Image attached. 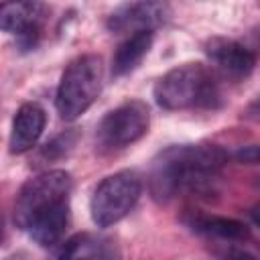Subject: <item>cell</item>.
Returning <instances> with one entry per match:
<instances>
[{"instance_id":"obj_18","label":"cell","mask_w":260,"mask_h":260,"mask_svg":"<svg viewBox=\"0 0 260 260\" xmlns=\"http://www.w3.org/2000/svg\"><path fill=\"white\" fill-rule=\"evenodd\" d=\"M250 217H252V221L260 228V207H254V209H250Z\"/></svg>"},{"instance_id":"obj_19","label":"cell","mask_w":260,"mask_h":260,"mask_svg":"<svg viewBox=\"0 0 260 260\" xmlns=\"http://www.w3.org/2000/svg\"><path fill=\"white\" fill-rule=\"evenodd\" d=\"M6 260H30L26 254H22V252H18V254H12V256H8Z\"/></svg>"},{"instance_id":"obj_4","label":"cell","mask_w":260,"mask_h":260,"mask_svg":"<svg viewBox=\"0 0 260 260\" xmlns=\"http://www.w3.org/2000/svg\"><path fill=\"white\" fill-rule=\"evenodd\" d=\"M104 83V63L98 55L75 57L61 75L55 93V108L67 122L85 114L98 100Z\"/></svg>"},{"instance_id":"obj_9","label":"cell","mask_w":260,"mask_h":260,"mask_svg":"<svg viewBox=\"0 0 260 260\" xmlns=\"http://www.w3.org/2000/svg\"><path fill=\"white\" fill-rule=\"evenodd\" d=\"M171 16V6L165 2H128L114 8L106 26L114 35H134L154 30Z\"/></svg>"},{"instance_id":"obj_12","label":"cell","mask_w":260,"mask_h":260,"mask_svg":"<svg viewBox=\"0 0 260 260\" xmlns=\"http://www.w3.org/2000/svg\"><path fill=\"white\" fill-rule=\"evenodd\" d=\"M152 41H154V32L150 30L128 35L112 55V65H110L112 77H124L134 69H138L142 59L148 55Z\"/></svg>"},{"instance_id":"obj_5","label":"cell","mask_w":260,"mask_h":260,"mask_svg":"<svg viewBox=\"0 0 260 260\" xmlns=\"http://www.w3.org/2000/svg\"><path fill=\"white\" fill-rule=\"evenodd\" d=\"M142 193L140 177L134 171H118L98 183L89 199V213L98 228H110L124 219Z\"/></svg>"},{"instance_id":"obj_13","label":"cell","mask_w":260,"mask_h":260,"mask_svg":"<svg viewBox=\"0 0 260 260\" xmlns=\"http://www.w3.org/2000/svg\"><path fill=\"white\" fill-rule=\"evenodd\" d=\"M77 138H79V134H77L75 128L57 134L55 138H51V140L41 148L39 158H41L43 162H55V160H61L63 156H67V154L73 150V146L77 144Z\"/></svg>"},{"instance_id":"obj_1","label":"cell","mask_w":260,"mask_h":260,"mask_svg":"<svg viewBox=\"0 0 260 260\" xmlns=\"http://www.w3.org/2000/svg\"><path fill=\"white\" fill-rule=\"evenodd\" d=\"M230 154L215 144H173L160 150L148 171L150 195L173 201L183 195H209L215 191Z\"/></svg>"},{"instance_id":"obj_17","label":"cell","mask_w":260,"mask_h":260,"mask_svg":"<svg viewBox=\"0 0 260 260\" xmlns=\"http://www.w3.org/2000/svg\"><path fill=\"white\" fill-rule=\"evenodd\" d=\"M246 116H248V118H256V116H260V95H256V100L248 106Z\"/></svg>"},{"instance_id":"obj_7","label":"cell","mask_w":260,"mask_h":260,"mask_svg":"<svg viewBox=\"0 0 260 260\" xmlns=\"http://www.w3.org/2000/svg\"><path fill=\"white\" fill-rule=\"evenodd\" d=\"M49 6L43 2H10L0 10V26L16 37L20 51H35L43 39Z\"/></svg>"},{"instance_id":"obj_16","label":"cell","mask_w":260,"mask_h":260,"mask_svg":"<svg viewBox=\"0 0 260 260\" xmlns=\"http://www.w3.org/2000/svg\"><path fill=\"white\" fill-rule=\"evenodd\" d=\"M93 260H122L118 246L112 240H100Z\"/></svg>"},{"instance_id":"obj_10","label":"cell","mask_w":260,"mask_h":260,"mask_svg":"<svg viewBox=\"0 0 260 260\" xmlns=\"http://www.w3.org/2000/svg\"><path fill=\"white\" fill-rule=\"evenodd\" d=\"M45 124H47V112L39 104L35 102L22 104L12 118V128H10V138H8L10 152L12 154L28 152L39 142L45 130Z\"/></svg>"},{"instance_id":"obj_3","label":"cell","mask_w":260,"mask_h":260,"mask_svg":"<svg viewBox=\"0 0 260 260\" xmlns=\"http://www.w3.org/2000/svg\"><path fill=\"white\" fill-rule=\"evenodd\" d=\"M152 93L154 102L169 112L217 110L223 104L219 77L203 63H183L169 69Z\"/></svg>"},{"instance_id":"obj_14","label":"cell","mask_w":260,"mask_h":260,"mask_svg":"<svg viewBox=\"0 0 260 260\" xmlns=\"http://www.w3.org/2000/svg\"><path fill=\"white\" fill-rule=\"evenodd\" d=\"M98 244L100 242L93 240L89 234H77L63 244L59 260H93Z\"/></svg>"},{"instance_id":"obj_15","label":"cell","mask_w":260,"mask_h":260,"mask_svg":"<svg viewBox=\"0 0 260 260\" xmlns=\"http://www.w3.org/2000/svg\"><path fill=\"white\" fill-rule=\"evenodd\" d=\"M234 158L242 165H260V142L258 144H248L236 150Z\"/></svg>"},{"instance_id":"obj_2","label":"cell","mask_w":260,"mask_h":260,"mask_svg":"<svg viewBox=\"0 0 260 260\" xmlns=\"http://www.w3.org/2000/svg\"><path fill=\"white\" fill-rule=\"evenodd\" d=\"M71 191L73 179L63 169L28 179L14 199V223L39 246L57 244L69 225Z\"/></svg>"},{"instance_id":"obj_11","label":"cell","mask_w":260,"mask_h":260,"mask_svg":"<svg viewBox=\"0 0 260 260\" xmlns=\"http://www.w3.org/2000/svg\"><path fill=\"white\" fill-rule=\"evenodd\" d=\"M183 223L193 230L195 234H201L209 240H219V242H248L250 240V230L232 217L223 215H213V213H203V211H187L183 215Z\"/></svg>"},{"instance_id":"obj_8","label":"cell","mask_w":260,"mask_h":260,"mask_svg":"<svg viewBox=\"0 0 260 260\" xmlns=\"http://www.w3.org/2000/svg\"><path fill=\"white\" fill-rule=\"evenodd\" d=\"M205 55L217 77L228 81H242L250 77L258 61V49L225 37H213L205 43Z\"/></svg>"},{"instance_id":"obj_6","label":"cell","mask_w":260,"mask_h":260,"mask_svg":"<svg viewBox=\"0 0 260 260\" xmlns=\"http://www.w3.org/2000/svg\"><path fill=\"white\" fill-rule=\"evenodd\" d=\"M150 126V110L142 100H128L110 110L95 128V142L102 150H120L138 142Z\"/></svg>"}]
</instances>
